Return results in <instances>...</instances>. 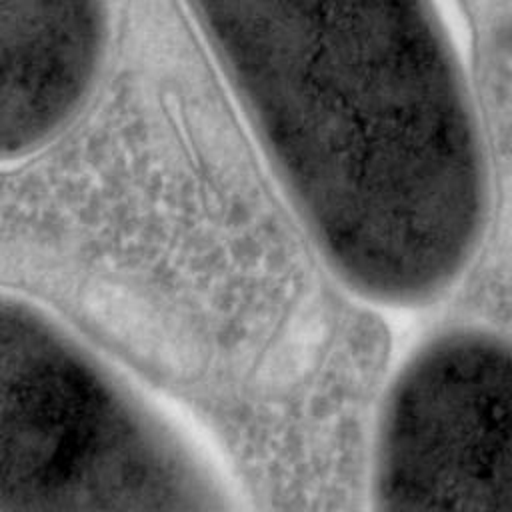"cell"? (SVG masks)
Instances as JSON below:
<instances>
[{
    "label": "cell",
    "instance_id": "cell-1",
    "mask_svg": "<svg viewBox=\"0 0 512 512\" xmlns=\"http://www.w3.org/2000/svg\"><path fill=\"white\" fill-rule=\"evenodd\" d=\"M330 278L422 308L492 214L472 80L432 0H186Z\"/></svg>",
    "mask_w": 512,
    "mask_h": 512
},
{
    "label": "cell",
    "instance_id": "cell-2",
    "mask_svg": "<svg viewBox=\"0 0 512 512\" xmlns=\"http://www.w3.org/2000/svg\"><path fill=\"white\" fill-rule=\"evenodd\" d=\"M0 512H248L164 414L0 296Z\"/></svg>",
    "mask_w": 512,
    "mask_h": 512
},
{
    "label": "cell",
    "instance_id": "cell-3",
    "mask_svg": "<svg viewBox=\"0 0 512 512\" xmlns=\"http://www.w3.org/2000/svg\"><path fill=\"white\" fill-rule=\"evenodd\" d=\"M388 336L344 298L210 378L204 400L248 512H370Z\"/></svg>",
    "mask_w": 512,
    "mask_h": 512
},
{
    "label": "cell",
    "instance_id": "cell-4",
    "mask_svg": "<svg viewBox=\"0 0 512 512\" xmlns=\"http://www.w3.org/2000/svg\"><path fill=\"white\" fill-rule=\"evenodd\" d=\"M370 512H512V334L460 318L392 370Z\"/></svg>",
    "mask_w": 512,
    "mask_h": 512
},
{
    "label": "cell",
    "instance_id": "cell-5",
    "mask_svg": "<svg viewBox=\"0 0 512 512\" xmlns=\"http://www.w3.org/2000/svg\"><path fill=\"white\" fill-rule=\"evenodd\" d=\"M106 32L104 0H0V160L42 146L76 114Z\"/></svg>",
    "mask_w": 512,
    "mask_h": 512
}]
</instances>
